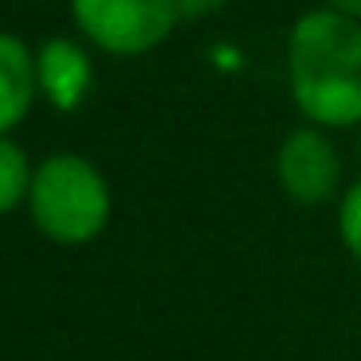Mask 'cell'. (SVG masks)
<instances>
[{
    "mask_svg": "<svg viewBox=\"0 0 361 361\" xmlns=\"http://www.w3.org/2000/svg\"><path fill=\"white\" fill-rule=\"evenodd\" d=\"M345 171L334 140L319 125H299L276 148V183L299 206H322L345 190Z\"/></svg>",
    "mask_w": 361,
    "mask_h": 361,
    "instance_id": "obj_4",
    "label": "cell"
},
{
    "mask_svg": "<svg viewBox=\"0 0 361 361\" xmlns=\"http://www.w3.org/2000/svg\"><path fill=\"white\" fill-rule=\"evenodd\" d=\"M288 90L307 125H361V20L326 4L303 12L288 32Z\"/></svg>",
    "mask_w": 361,
    "mask_h": 361,
    "instance_id": "obj_1",
    "label": "cell"
},
{
    "mask_svg": "<svg viewBox=\"0 0 361 361\" xmlns=\"http://www.w3.org/2000/svg\"><path fill=\"white\" fill-rule=\"evenodd\" d=\"M357 156H361V133H357Z\"/></svg>",
    "mask_w": 361,
    "mask_h": 361,
    "instance_id": "obj_11",
    "label": "cell"
},
{
    "mask_svg": "<svg viewBox=\"0 0 361 361\" xmlns=\"http://www.w3.org/2000/svg\"><path fill=\"white\" fill-rule=\"evenodd\" d=\"M35 179V164L27 159L24 144L0 136V218L27 206V190Z\"/></svg>",
    "mask_w": 361,
    "mask_h": 361,
    "instance_id": "obj_7",
    "label": "cell"
},
{
    "mask_svg": "<svg viewBox=\"0 0 361 361\" xmlns=\"http://www.w3.org/2000/svg\"><path fill=\"white\" fill-rule=\"evenodd\" d=\"M326 8L342 12V16H353V20H361V0H326Z\"/></svg>",
    "mask_w": 361,
    "mask_h": 361,
    "instance_id": "obj_10",
    "label": "cell"
},
{
    "mask_svg": "<svg viewBox=\"0 0 361 361\" xmlns=\"http://www.w3.org/2000/svg\"><path fill=\"white\" fill-rule=\"evenodd\" d=\"M39 102L35 51L20 35L0 32V136H12Z\"/></svg>",
    "mask_w": 361,
    "mask_h": 361,
    "instance_id": "obj_6",
    "label": "cell"
},
{
    "mask_svg": "<svg viewBox=\"0 0 361 361\" xmlns=\"http://www.w3.org/2000/svg\"><path fill=\"white\" fill-rule=\"evenodd\" d=\"M338 241L361 264V179L338 195Z\"/></svg>",
    "mask_w": 361,
    "mask_h": 361,
    "instance_id": "obj_8",
    "label": "cell"
},
{
    "mask_svg": "<svg viewBox=\"0 0 361 361\" xmlns=\"http://www.w3.org/2000/svg\"><path fill=\"white\" fill-rule=\"evenodd\" d=\"M35 78H39V97L55 113H74L86 105L94 90V55L74 35H51L35 47Z\"/></svg>",
    "mask_w": 361,
    "mask_h": 361,
    "instance_id": "obj_5",
    "label": "cell"
},
{
    "mask_svg": "<svg viewBox=\"0 0 361 361\" xmlns=\"http://www.w3.org/2000/svg\"><path fill=\"white\" fill-rule=\"evenodd\" d=\"M71 20L90 47L136 59L164 47L183 12L179 0H71Z\"/></svg>",
    "mask_w": 361,
    "mask_h": 361,
    "instance_id": "obj_3",
    "label": "cell"
},
{
    "mask_svg": "<svg viewBox=\"0 0 361 361\" xmlns=\"http://www.w3.org/2000/svg\"><path fill=\"white\" fill-rule=\"evenodd\" d=\"M27 218L63 249H82L97 241L113 218V190L105 171L90 156L55 152L35 164V179L27 190Z\"/></svg>",
    "mask_w": 361,
    "mask_h": 361,
    "instance_id": "obj_2",
    "label": "cell"
},
{
    "mask_svg": "<svg viewBox=\"0 0 361 361\" xmlns=\"http://www.w3.org/2000/svg\"><path fill=\"white\" fill-rule=\"evenodd\" d=\"M229 0H179V12L183 20H202V16H214V12H221Z\"/></svg>",
    "mask_w": 361,
    "mask_h": 361,
    "instance_id": "obj_9",
    "label": "cell"
}]
</instances>
